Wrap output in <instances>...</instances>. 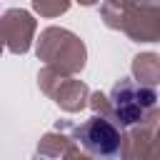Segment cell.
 <instances>
[{
  "mask_svg": "<svg viewBox=\"0 0 160 160\" xmlns=\"http://www.w3.org/2000/svg\"><path fill=\"white\" fill-rule=\"evenodd\" d=\"M152 105H155V92L150 88L125 82L112 90V108H115V115L120 118L122 125L140 122Z\"/></svg>",
  "mask_w": 160,
  "mask_h": 160,
  "instance_id": "obj_1",
  "label": "cell"
},
{
  "mask_svg": "<svg viewBox=\"0 0 160 160\" xmlns=\"http://www.w3.org/2000/svg\"><path fill=\"white\" fill-rule=\"evenodd\" d=\"M78 138L90 152L100 158H115L120 152V132L105 118H90L85 125L78 128Z\"/></svg>",
  "mask_w": 160,
  "mask_h": 160,
  "instance_id": "obj_2",
  "label": "cell"
}]
</instances>
